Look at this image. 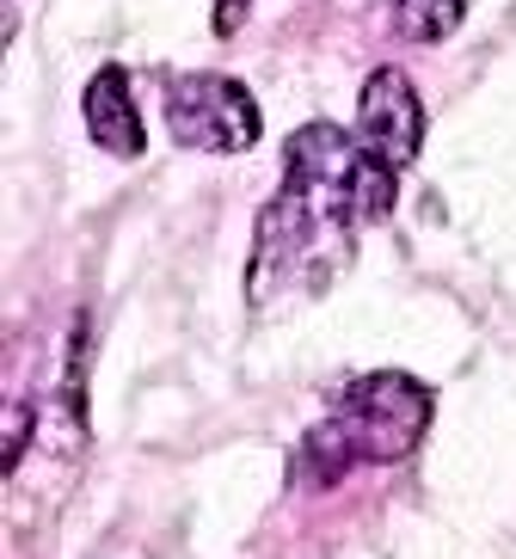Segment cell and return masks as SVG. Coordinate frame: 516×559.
Here are the masks:
<instances>
[{
    "instance_id": "obj_4",
    "label": "cell",
    "mask_w": 516,
    "mask_h": 559,
    "mask_svg": "<svg viewBox=\"0 0 516 559\" xmlns=\"http://www.w3.org/2000/svg\"><path fill=\"white\" fill-rule=\"evenodd\" d=\"M357 142L382 166L406 173L424 148V105H418V86L406 81L400 68H375L363 81V99H357Z\"/></svg>"
},
{
    "instance_id": "obj_5",
    "label": "cell",
    "mask_w": 516,
    "mask_h": 559,
    "mask_svg": "<svg viewBox=\"0 0 516 559\" xmlns=\"http://www.w3.org/2000/svg\"><path fill=\"white\" fill-rule=\"evenodd\" d=\"M86 135L99 142L105 154H117V160H135V154L148 148V130H142V111H135V93H130V74L123 68H99L93 81H86Z\"/></svg>"
},
{
    "instance_id": "obj_9",
    "label": "cell",
    "mask_w": 516,
    "mask_h": 559,
    "mask_svg": "<svg viewBox=\"0 0 516 559\" xmlns=\"http://www.w3.org/2000/svg\"><path fill=\"white\" fill-rule=\"evenodd\" d=\"M240 19H247V0H221V7H216V32L221 37L240 32Z\"/></svg>"
},
{
    "instance_id": "obj_3",
    "label": "cell",
    "mask_w": 516,
    "mask_h": 559,
    "mask_svg": "<svg viewBox=\"0 0 516 559\" xmlns=\"http://www.w3.org/2000/svg\"><path fill=\"white\" fill-rule=\"evenodd\" d=\"M167 130L191 154H247L259 148V99L233 74H179L167 86Z\"/></svg>"
},
{
    "instance_id": "obj_8",
    "label": "cell",
    "mask_w": 516,
    "mask_h": 559,
    "mask_svg": "<svg viewBox=\"0 0 516 559\" xmlns=\"http://www.w3.org/2000/svg\"><path fill=\"white\" fill-rule=\"evenodd\" d=\"M25 449H32V406H25V400H7V455H0V474H7V486H13Z\"/></svg>"
},
{
    "instance_id": "obj_2",
    "label": "cell",
    "mask_w": 516,
    "mask_h": 559,
    "mask_svg": "<svg viewBox=\"0 0 516 559\" xmlns=\"http://www.w3.org/2000/svg\"><path fill=\"white\" fill-rule=\"evenodd\" d=\"M326 418L350 437L357 461L387 467V461H406L424 443V430H431V388L400 376V369H375V376L345 381Z\"/></svg>"
},
{
    "instance_id": "obj_6",
    "label": "cell",
    "mask_w": 516,
    "mask_h": 559,
    "mask_svg": "<svg viewBox=\"0 0 516 559\" xmlns=\"http://www.w3.org/2000/svg\"><path fill=\"white\" fill-rule=\"evenodd\" d=\"M350 467H357L350 437L333 425V418H320V425L301 437V449H296V479L308 486V492H326V486H338Z\"/></svg>"
},
{
    "instance_id": "obj_7",
    "label": "cell",
    "mask_w": 516,
    "mask_h": 559,
    "mask_svg": "<svg viewBox=\"0 0 516 559\" xmlns=\"http://www.w3.org/2000/svg\"><path fill=\"white\" fill-rule=\"evenodd\" d=\"M467 19V0H394V32L406 44H443Z\"/></svg>"
},
{
    "instance_id": "obj_1",
    "label": "cell",
    "mask_w": 516,
    "mask_h": 559,
    "mask_svg": "<svg viewBox=\"0 0 516 559\" xmlns=\"http://www.w3.org/2000/svg\"><path fill=\"white\" fill-rule=\"evenodd\" d=\"M350 252H357V222L338 203L284 185L259 210V234H252V271H247L252 313H271L277 301H301V296L314 301L326 283L345 277Z\"/></svg>"
}]
</instances>
